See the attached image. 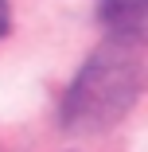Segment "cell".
I'll return each mask as SVG.
<instances>
[{"label":"cell","instance_id":"6da1fadb","mask_svg":"<svg viewBox=\"0 0 148 152\" xmlns=\"http://www.w3.org/2000/svg\"><path fill=\"white\" fill-rule=\"evenodd\" d=\"M148 86V31H113L66 90L63 125L74 137L113 129Z\"/></svg>","mask_w":148,"mask_h":152},{"label":"cell","instance_id":"7a4b0ae2","mask_svg":"<svg viewBox=\"0 0 148 152\" xmlns=\"http://www.w3.org/2000/svg\"><path fill=\"white\" fill-rule=\"evenodd\" d=\"M8 31H12V8H8V0H0V39Z\"/></svg>","mask_w":148,"mask_h":152}]
</instances>
